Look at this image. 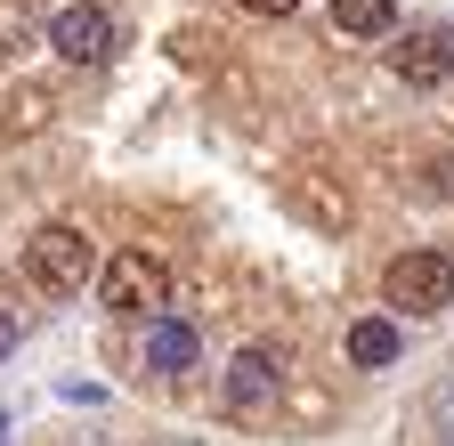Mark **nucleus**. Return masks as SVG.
<instances>
[{
    "mask_svg": "<svg viewBox=\"0 0 454 446\" xmlns=\"http://www.w3.org/2000/svg\"><path fill=\"white\" fill-rule=\"evenodd\" d=\"M381 301L397 317H438L454 301V260L446 252H397L389 276H381Z\"/></svg>",
    "mask_w": 454,
    "mask_h": 446,
    "instance_id": "nucleus-1",
    "label": "nucleus"
},
{
    "mask_svg": "<svg viewBox=\"0 0 454 446\" xmlns=\"http://www.w3.org/2000/svg\"><path fill=\"white\" fill-rule=\"evenodd\" d=\"M389 66H397L406 90H438V82H454V41L446 33H406L389 49Z\"/></svg>",
    "mask_w": 454,
    "mask_h": 446,
    "instance_id": "nucleus-7",
    "label": "nucleus"
},
{
    "mask_svg": "<svg viewBox=\"0 0 454 446\" xmlns=\"http://www.w3.org/2000/svg\"><path fill=\"white\" fill-rule=\"evenodd\" d=\"M219 398H227V414H268V406L284 398V365H276L268 349H236V357H227Z\"/></svg>",
    "mask_w": 454,
    "mask_h": 446,
    "instance_id": "nucleus-6",
    "label": "nucleus"
},
{
    "mask_svg": "<svg viewBox=\"0 0 454 446\" xmlns=\"http://www.w3.org/2000/svg\"><path fill=\"white\" fill-rule=\"evenodd\" d=\"M25 33H33V17H25V9H17V17H0V49H9V58L25 49Z\"/></svg>",
    "mask_w": 454,
    "mask_h": 446,
    "instance_id": "nucleus-10",
    "label": "nucleus"
},
{
    "mask_svg": "<svg viewBox=\"0 0 454 446\" xmlns=\"http://www.w3.org/2000/svg\"><path fill=\"white\" fill-rule=\"evenodd\" d=\"M397 357H406V333H397V317H357V325H349V365L381 373V365H397Z\"/></svg>",
    "mask_w": 454,
    "mask_h": 446,
    "instance_id": "nucleus-8",
    "label": "nucleus"
},
{
    "mask_svg": "<svg viewBox=\"0 0 454 446\" xmlns=\"http://www.w3.org/2000/svg\"><path fill=\"white\" fill-rule=\"evenodd\" d=\"M446 446H454V430H446Z\"/></svg>",
    "mask_w": 454,
    "mask_h": 446,
    "instance_id": "nucleus-14",
    "label": "nucleus"
},
{
    "mask_svg": "<svg viewBox=\"0 0 454 446\" xmlns=\"http://www.w3.org/2000/svg\"><path fill=\"white\" fill-rule=\"evenodd\" d=\"M236 9H252V17H293L301 0H236Z\"/></svg>",
    "mask_w": 454,
    "mask_h": 446,
    "instance_id": "nucleus-11",
    "label": "nucleus"
},
{
    "mask_svg": "<svg viewBox=\"0 0 454 446\" xmlns=\"http://www.w3.org/2000/svg\"><path fill=\"white\" fill-rule=\"evenodd\" d=\"M114 41H122V33H114V17L98 9V0H74V9L49 17V49H57L66 66H106Z\"/></svg>",
    "mask_w": 454,
    "mask_h": 446,
    "instance_id": "nucleus-4",
    "label": "nucleus"
},
{
    "mask_svg": "<svg viewBox=\"0 0 454 446\" xmlns=\"http://www.w3.org/2000/svg\"><path fill=\"white\" fill-rule=\"evenodd\" d=\"M333 25L349 41H381V33H397V0H333Z\"/></svg>",
    "mask_w": 454,
    "mask_h": 446,
    "instance_id": "nucleus-9",
    "label": "nucleus"
},
{
    "mask_svg": "<svg viewBox=\"0 0 454 446\" xmlns=\"http://www.w3.org/2000/svg\"><path fill=\"white\" fill-rule=\"evenodd\" d=\"M25 276H33L41 293H82L90 276H98V252H90L82 228H41L25 244Z\"/></svg>",
    "mask_w": 454,
    "mask_h": 446,
    "instance_id": "nucleus-3",
    "label": "nucleus"
},
{
    "mask_svg": "<svg viewBox=\"0 0 454 446\" xmlns=\"http://www.w3.org/2000/svg\"><path fill=\"white\" fill-rule=\"evenodd\" d=\"M17 349V317H0V357H9Z\"/></svg>",
    "mask_w": 454,
    "mask_h": 446,
    "instance_id": "nucleus-12",
    "label": "nucleus"
},
{
    "mask_svg": "<svg viewBox=\"0 0 454 446\" xmlns=\"http://www.w3.org/2000/svg\"><path fill=\"white\" fill-rule=\"evenodd\" d=\"M98 301H106L114 317H154V309L170 301V268H162L154 252H114V260L98 268Z\"/></svg>",
    "mask_w": 454,
    "mask_h": 446,
    "instance_id": "nucleus-2",
    "label": "nucleus"
},
{
    "mask_svg": "<svg viewBox=\"0 0 454 446\" xmlns=\"http://www.w3.org/2000/svg\"><path fill=\"white\" fill-rule=\"evenodd\" d=\"M138 365L146 373H162V381H187L195 365H203V333L187 325V317H146V341H138Z\"/></svg>",
    "mask_w": 454,
    "mask_h": 446,
    "instance_id": "nucleus-5",
    "label": "nucleus"
},
{
    "mask_svg": "<svg viewBox=\"0 0 454 446\" xmlns=\"http://www.w3.org/2000/svg\"><path fill=\"white\" fill-rule=\"evenodd\" d=\"M9 422H17V406H9V398H0V446H9Z\"/></svg>",
    "mask_w": 454,
    "mask_h": 446,
    "instance_id": "nucleus-13",
    "label": "nucleus"
}]
</instances>
